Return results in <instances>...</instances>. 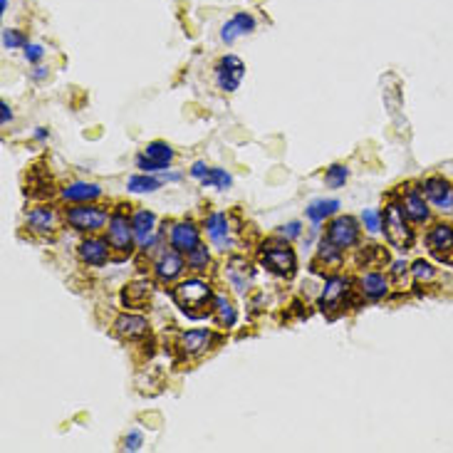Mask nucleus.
Instances as JSON below:
<instances>
[{"label": "nucleus", "instance_id": "obj_18", "mask_svg": "<svg viewBox=\"0 0 453 453\" xmlns=\"http://www.w3.org/2000/svg\"><path fill=\"white\" fill-rule=\"evenodd\" d=\"M147 320L139 315H122L117 322H114V330H117L119 337H124V340H137V337H142L144 332H147Z\"/></svg>", "mask_w": 453, "mask_h": 453}, {"label": "nucleus", "instance_id": "obj_22", "mask_svg": "<svg viewBox=\"0 0 453 453\" xmlns=\"http://www.w3.org/2000/svg\"><path fill=\"white\" fill-rule=\"evenodd\" d=\"M362 293L367 295V298H372V300L384 298V295L389 293V280L384 278V275H379V273L364 275V278H362Z\"/></svg>", "mask_w": 453, "mask_h": 453}, {"label": "nucleus", "instance_id": "obj_13", "mask_svg": "<svg viewBox=\"0 0 453 453\" xmlns=\"http://www.w3.org/2000/svg\"><path fill=\"white\" fill-rule=\"evenodd\" d=\"M57 221H60V218H57L55 208H50V206H38V208H33V211L28 213L30 231L43 233V236H52V233H55Z\"/></svg>", "mask_w": 453, "mask_h": 453}, {"label": "nucleus", "instance_id": "obj_21", "mask_svg": "<svg viewBox=\"0 0 453 453\" xmlns=\"http://www.w3.org/2000/svg\"><path fill=\"white\" fill-rule=\"evenodd\" d=\"M80 258L85 260L87 265H92V268H102L109 258L107 243L104 241H85L80 246Z\"/></svg>", "mask_w": 453, "mask_h": 453}, {"label": "nucleus", "instance_id": "obj_38", "mask_svg": "<svg viewBox=\"0 0 453 453\" xmlns=\"http://www.w3.org/2000/svg\"><path fill=\"white\" fill-rule=\"evenodd\" d=\"M206 174H208V166L203 164V161H196L194 169H191V176H194V179H203Z\"/></svg>", "mask_w": 453, "mask_h": 453}, {"label": "nucleus", "instance_id": "obj_17", "mask_svg": "<svg viewBox=\"0 0 453 453\" xmlns=\"http://www.w3.org/2000/svg\"><path fill=\"white\" fill-rule=\"evenodd\" d=\"M132 226H134V236H137L139 246L149 248L151 243H154V226H156V216H154V213L139 211L137 216H134Z\"/></svg>", "mask_w": 453, "mask_h": 453}, {"label": "nucleus", "instance_id": "obj_42", "mask_svg": "<svg viewBox=\"0 0 453 453\" xmlns=\"http://www.w3.org/2000/svg\"><path fill=\"white\" fill-rule=\"evenodd\" d=\"M48 137V132H45V129H38V132H35V139H45Z\"/></svg>", "mask_w": 453, "mask_h": 453}, {"label": "nucleus", "instance_id": "obj_6", "mask_svg": "<svg viewBox=\"0 0 453 453\" xmlns=\"http://www.w3.org/2000/svg\"><path fill=\"white\" fill-rule=\"evenodd\" d=\"M132 238H134V226L127 221L124 213H114L109 218V246H114L122 253H129L132 251Z\"/></svg>", "mask_w": 453, "mask_h": 453}, {"label": "nucleus", "instance_id": "obj_4", "mask_svg": "<svg viewBox=\"0 0 453 453\" xmlns=\"http://www.w3.org/2000/svg\"><path fill=\"white\" fill-rule=\"evenodd\" d=\"M67 223L77 231H100L107 223V211L97 206H77L67 211Z\"/></svg>", "mask_w": 453, "mask_h": 453}, {"label": "nucleus", "instance_id": "obj_9", "mask_svg": "<svg viewBox=\"0 0 453 453\" xmlns=\"http://www.w3.org/2000/svg\"><path fill=\"white\" fill-rule=\"evenodd\" d=\"M255 18L251 13H236L233 15L231 20H228V23H223V28H221V40L226 45H233L236 43L238 38H243V35H251L253 30H255Z\"/></svg>", "mask_w": 453, "mask_h": 453}, {"label": "nucleus", "instance_id": "obj_3", "mask_svg": "<svg viewBox=\"0 0 453 453\" xmlns=\"http://www.w3.org/2000/svg\"><path fill=\"white\" fill-rule=\"evenodd\" d=\"M243 77H246V65H243L241 57L226 55L216 67V85L223 92H236L241 87Z\"/></svg>", "mask_w": 453, "mask_h": 453}, {"label": "nucleus", "instance_id": "obj_19", "mask_svg": "<svg viewBox=\"0 0 453 453\" xmlns=\"http://www.w3.org/2000/svg\"><path fill=\"white\" fill-rule=\"evenodd\" d=\"M181 251H166L164 255L159 258V263H156V275H159V280H174L181 275V270H184V260H181Z\"/></svg>", "mask_w": 453, "mask_h": 453}, {"label": "nucleus", "instance_id": "obj_41", "mask_svg": "<svg viewBox=\"0 0 453 453\" xmlns=\"http://www.w3.org/2000/svg\"><path fill=\"white\" fill-rule=\"evenodd\" d=\"M164 179L166 181H174V184H176V181H181V174H166Z\"/></svg>", "mask_w": 453, "mask_h": 453}, {"label": "nucleus", "instance_id": "obj_39", "mask_svg": "<svg viewBox=\"0 0 453 453\" xmlns=\"http://www.w3.org/2000/svg\"><path fill=\"white\" fill-rule=\"evenodd\" d=\"M0 109H3V124H8L10 122V119H13V112H10V107H8V104H0Z\"/></svg>", "mask_w": 453, "mask_h": 453}, {"label": "nucleus", "instance_id": "obj_36", "mask_svg": "<svg viewBox=\"0 0 453 453\" xmlns=\"http://www.w3.org/2000/svg\"><path fill=\"white\" fill-rule=\"evenodd\" d=\"M45 57V48L38 43H28L25 45V60L28 62H40Z\"/></svg>", "mask_w": 453, "mask_h": 453}, {"label": "nucleus", "instance_id": "obj_14", "mask_svg": "<svg viewBox=\"0 0 453 453\" xmlns=\"http://www.w3.org/2000/svg\"><path fill=\"white\" fill-rule=\"evenodd\" d=\"M206 233L213 241V246L226 251L231 246V228H228V218L223 213H211L206 221Z\"/></svg>", "mask_w": 453, "mask_h": 453}, {"label": "nucleus", "instance_id": "obj_31", "mask_svg": "<svg viewBox=\"0 0 453 453\" xmlns=\"http://www.w3.org/2000/svg\"><path fill=\"white\" fill-rule=\"evenodd\" d=\"M208 260H211V258H208V251L201 246V243L194 248V251L186 253V263H189V268H191V270H206Z\"/></svg>", "mask_w": 453, "mask_h": 453}, {"label": "nucleus", "instance_id": "obj_20", "mask_svg": "<svg viewBox=\"0 0 453 453\" xmlns=\"http://www.w3.org/2000/svg\"><path fill=\"white\" fill-rule=\"evenodd\" d=\"M102 189L97 184H87V181H77V184H70L62 189V199L65 201H92L100 199Z\"/></svg>", "mask_w": 453, "mask_h": 453}, {"label": "nucleus", "instance_id": "obj_28", "mask_svg": "<svg viewBox=\"0 0 453 453\" xmlns=\"http://www.w3.org/2000/svg\"><path fill=\"white\" fill-rule=\"evenodd\" d=\"M216 312H218V322H221L223 327L236 325L238 315H236V310H233V305L223 298V295H218V298H216Z\"/></svg>", "mask_w": 453, "mask_h": 453}, {"label": "nucleus", "instance_id": "obj_1", "mask_svg": "<svg viewBox=\"0 0 453 453\" xmlns=\"http://www.w3.org/2000/svg\"><path fill=\"white\" fill-rule=\"evenodd\" d=\"M211 298H213L211 288H208L203 280H186V283H181L179 288L174 290L176 305L189 317H201L199 312H196V307H206Z\"/></svg>", "mask_w": 453, "mask_h": 453}, {"label": "nucleus", "instance_id": "obj_15", "mask_svg": "<svg viewBox=\"0 0 453 453\" xmlns=\"http://www.w3.org/2000/svg\"><path fill=\"white\" fill-rule=\"evenodd\" d=\"M213 342V332L208 330H191L186 335H181V352L189 354V357H196V354L206 352Z\"/></svg>", "mask_w": 453, "mask_h": 453}, {"label": "nucleus", "instance_id": "obj_23", "mask_svg": "<svg viewBox=\"0 0 453 453\" xmlns=\"http://www.w3.org/2000/svg\"><path fill=\"white\" fill-rule=\"evenodd\" d=\"M337 208H340V201H335V199H330V201H325V199L312 201L310 206H307V218H310L315 226H320L325 218H330L332 213H337Z\"/></svg>", "mask_w": 453, "mask_h": 453}, {"label": "nucleus", "instance_id": "obj_34", "mask_svg": "<svg viewBox=\"0 0 453 453\" xmlns=\"http://www.w3.org/2000/svg\"><path fill=\"white\" fill-rule=\"evenodd\" d=\"M411 273H414V278H416V280H431V278H434L436 270L431 268L429 263H424V260H416L414 268H411Z\"/></svg>", "mask_w": 453, "mask_h": 453}, {"label": "nucleus", "instance_id": "obj_7", "mask_svg": "<svg viewBox=\"0 0 453 453\" xmlns=\"http://www.w3.org/2000/svg\"><path fill=\"white\" fill-rule=\"evenodd\" d=\"M424 196L429 203H434L439 211L451 213L453 211V186L444 179H426L424 181Z\"/></svg>", "mask_w": 453, "mask_h": 453}, {"label": "nucleus", "instance_id": "obj_26", "mask_svg": "<svg viewBox=\"0 0 453 453\" xmlns=\"http://www.w3.org/2000/svg\"><path fill=\"white\" fill-rule=\"evenodd\" d=\"M149 295H151L149 283H134V285H129L127 293H124V302H127V305H134V307H142Z\"/></svg>", "mask_w": 453, "mask_h": 453}, {"label": "nucleus", "instance_id": "obj_10", "mask_svg": "<svg viewBox=\"0 0 453 453\" xmlns=\"http://www.w3.org/2000/svg\"><path fill=\"white\" fill-rule=\"evenodd\" d=\"M426 246L429 251L441 260H451L453 253V228L451 226H434L426 236Z\"/></svg>", "mask_w": 453, "mask_h": 453}, {"label": "nucleus", "instance_id": "obj_33", "mask_svg": "<svg viewBox=\"0 0 453 453\" xmlns=\"http://www.w3.org/2000/svg\"><path fill=\"white\" fill-rule=\"evenodd\" d=\"M362 221L369 233H379V228H382V218H379V211H374V208H367L362 213Z\"/></svg>", "mask_w": 453, "mask_h": 453}, {"label": "nucleus", "instance_id": "obj_25", "mask_svg": "<svg viewBox=\"0 0 453 453\" xmlns=\"http://www.w3.org/2000/svg\"><path fill=\"white\" fill-rule=\"evenodd\" d=\"M129 191H134V194H151V191H156L161 186V179H154V176H147L142 171L139 176H132L129 179Z\"/></svg>", "mask_w": 453, "mask_h": 453}, {"label": "nucleus", "instance_id": "obj_30", "mask_svg": "<svg viewBox=\"0 0 453 453\" xmlns=\"http://www.w3.org/2000/svg\"><path fill=\"white\" fill-rule=\"evenodd\" d=\"M347 176H350V171H347V166L335 164V166H330V169H327V174H325V184L330 186V189H342V186H345V181H347Z\"/></svg>", "mask_w": 453, "mask_h": 453}, {"label": "nucleus", "instance_id": "obj_40", "mask_svg": "<svg viewBox=\"0 0 453 453\" xmlns=\"http://www.w3.org/2000/svg\"><path fill=\"white\" fill-rule=\"evenodd\" d=\"M45 77H48V70H45V67H38V70L33 72V80H45Z\"/></svg>", "mask_w": 453, "mask_h": 453}, {"label": "nucleus", "instance_id": "obj_35", "mask_svg": "<svg viewBox=\"0 0 453 453\" xmlns=\"http://www.w3.org/2000/svg\"><path fill=\"white\" fill-rule=\"evenodd\" d=\"M142 444H144V436H142V431H129L127 436H124V449L127 451H139L142 449Z\"/></svg>", "mask_w": 453, "mask_h": 453}, {"label": "nucleus", "instance_id": "obj_24", "mask_svg": "<svg viewBox=\"0 0 453 453\" xmlns=\"http://www.w3.org/2000/svg\"><path fill=\"white\" fill-rule=\"evenodd\" d=\"M142 154L147 156V159L156 161V164H161L164 169H169L171 159H174V149H171L169 144H164V142H151V144H147Z\"/></svg>", "mask_w": 453, "mask_h": 453}, {"label": "nucleus", "instance_id": "obj_43", "mask_svg": "<svg viewBox=\"0 0 453 453\" xmlns=\"http://www.w3.org/2000/svg\"><path fill=\"white\" fill-rule=\"evenodd\" d=\"M8 10V0H0V13H5Z\"/></svg>", "mask_w": 453, "mask_h": 453}, {"label": "nucleus", "instance_id": "obj_11", "mask_svg": "<svg viewBox=\"0 0 453 453\" xmlns=\"http://www.w3.org/2000/svg\"><path fill=\"white\" fill-rule=\"evenodd\" d=\"M347 293H350V283L345 278H330L325 285V293H322V312H332V310H340L342 302H345Z\"/></svg>", "mask_w": 453, "mask_h": 453}, {"label": "nucleus", "instance_id": "obj_8", "mask_svg": "<svg viewBox=\"0 0 453 453\" xmlns=\"http://www.w3.org/2000/svg\"><path fill=\"white\" fill-rule=\"evenodd\" d=\"M357 236H359V228H357V221L350 216H340L332 221L330 231H327V238H330L335 246L340 248H350L357 243Z\"/></svg>", "mask_w": 453, "mask_h": 453}, {"label": "nucleus", "instance_id": "obj_27", "mask_svg": "<svg viewBox=\"0 0 453 453\" xmlns=\"http://www.w3.org/2000/svg\"><path fill=\"white\" fill-rule=\"evenodd\" d=\"M201 184L203 186H216V189L226 191V189H231L233 179H231V174H228L226 169H208V174L201 179Z\"/></svg>", "mask_w": 453, "mask_h": 453}, {"label": "nucleus", "instance_id": "obj_12", "mask_svg": "<svg viewBox=\"0 0 453 453\" xmlns=\"http://www.w3.org/2000/svg\"><path fill=\"white\" fill-rule=\"evenodd\" d=\"M199 228L194 226L191 221L186 223H176L174 228H171V246L176 248V251L181 253H189L194 251L196 246H199Z\"/></svg>", "mask_w": 453, "mask_h": 453}, {"label": "nucleus", "instance_id": "obj_29", "mask_svg": "<svg viewBox=\"0 0 453 453\" xmlns=\"http://www.w3.org/2000/svg\"><path fill=\"white\" fill-rule=\"evenodd\" d=\"M342 248L340 246H335V243L327 238L325 243L320 246V253H317V260H322L325 265H340V260H342Z\"/></svg>", "mask_w": 453, "mask_h": 453}, {"label": "nucleus", "instance_id": "obj_5", "mask_svg": "<svg viewBox=\"0 0 453 453\" xmlns=\"http://www.w3.org/2000/svg\"><path fill=\"white\" fill-rule=\"evenodd\" d=\"M263 263L265 268H270L273 273L290 278L295 273V253L288 246H270L263 251Z\"/></svg>", "mask_w": 453, "mask_h": 453}, {"label": "nucleus", "instance_id": "obj_16", "mask_svg": "<svg viewBox=\"0 0 453 453\" xmlns=\"http://www.w3.org/2000/svg\"><path fill=\"white\" fill-rule=\"evenodd\" d=\"M402 208H404V213L414 223H421V221H426V218H429V208H426L424 196H421V191L414 189V186H409V189H406Z\"/></svg>", "mask_w": 453, "mask_h": 453}, {"label": "nucleus", "instance_id": "obj_32", "mask_svg": "<svg viewBox=\"0 0 453 453\" xmlns=\"http://www.w3.org/2000/svg\"><path fill=\"white\" fill-rule=\"evenodd\" d=\"M25 45H28V40H25V35L20 33V30H15V28L3 30V48L5 50H18V48H25Z\"/></svg>", "mask_w": 453, "mask_h": 453}, {"label": "nucleus", "instance_id": "obj_2", "mask_svg": "<svg viewBox=\"0 0 453 453\" xmlns=\"http://www.w3.org/2000/svg\"><path fill=\"white\" fill-rule=\"evenodd\" d=\"M404 216L406 213L399 203H389L387 216H384V233H387V241L392 243L394 248H399V251H406V248L411 246V241H414V233H411V228L406 226Z\"/></svg>", "mask_w": 453, "mask_h": 453}, {"label": "nucleus", "instance_id": "obj_37", "mask_svg": "<svg viewBox=\"0 0 453 453\" xmlns=\"http://www.w3.org/2000/svg\"><path fill=\"white\" fill-rule=\"evenodd\" d=\"M300 233H302V226L298 221H293V223H288V226L280 228V236H283L285 241H295V238H300Z\"/></svg>", "mask_w": 453, "mask_h": 453}]
</instances>
